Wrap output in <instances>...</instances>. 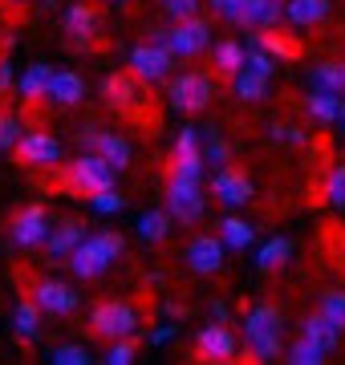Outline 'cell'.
Segmentation results:
<instances>
[{
  "mask_svg": "<svg viewBox=\"0 0 345 365\" xmlns=\"http://www.w3.org/2000/svg\"><path fill=\"white\" fill-rule=\"evenodd\" d=\"M110 4H122V9H130V0H110Z\"/></svg>",
  "mask_w": 345,
  "mask_h": 365,
  "instance_id": "obj_50",
  "label": "cell"
},
{
  "mask_svg": "<svg viewBox=\"0 0 345 365\" xmlns=\"http://www.w3.org/2000/svg\"><path fill=\"white\" fill-rule=\"evenodd\" d=\"M203 167H207V158L203 155H175L167 158V175H175V179H195L203 182Z\"/></svg>",
  "mask_w": 345,
  "mask_h": 365,
  "instance_id": "obj_34",
  "label": "cell"
},
{
  "mask_svg": "<svg viewBox=\"0 0 345 365\" xmlns=\"http://www.w3.org/2000/svg\"><path fill=\"white\" fill-rule=\"evenodd\" d=\"M98 29H102V16H98L93 4L73 0V4L61 9V33H66V41L73 45V49H90L93 37H98Z\"/></svg>",
  "mask_w": 345,
  "mask_h": 365,
  "instance_id": "obj_13",
  "label": "cell"
},
{
  "mask_svg": "<svg viewBox=\"0 0 345 365\" xmlns=\"http://www.w3.org/2000/svg\"><path fill=\"white\" fill-rule=\"evenodd\" d=\"M122 252H126V235L114 232V227H102V232L86 235L66 264L78 280H98V276H106L114 268V260H122Z\"/></svg>",
  "mask_w": 345,
  "mask_h": 365,
  "instance_id": "obj_2",
  "label": "cell"
},
{
  "mask_svg": "<svg viewBox=\"0 0 345 365\" xmlns=\"http://www.w3.org/2000/svg\"><path fill=\"white\" fill-rule=\"evenodd\" d=\"M268 81H272V78H264V73H256V69L244 66L236 78H232V90H236V98L244 106H260L268 98Z\"/></svg>",
  "mask_w": 345,
  "mask_h": 365,
  "instance_id": "obj_26",
  "label": "cell"
},
{
  "mask_svg": "<svg viewBox=\"0 0 345 365\" xmlns=\"http://www.w3.org/2000/svg\"><path fill=\"white\" fill-rule=\"evenodd\" d=\"M212 321H232V304H227V300H212Z\"/></svg>",
  "mask_w": 345,
  "mask_h": 365,
  "instance_id": "obj_49",
  "label": "cell"
},
{
  "mask_svg": "<svg viewBox=\"0 0 345 365\" xmlns=\"http://www.w3.org/2000/svg\"><path fill=\"white\" fill-rule=\"evenodd\" d=\"M138 325L143 317L134 309L130 300L122 297H110V300H98L90 313V333L98 341H122V337H138Z\"/></svg>",
  "mask_w": 345,
  "mask_h": 365,
  "instance_id": "obj_4",
  "label": "cell"
},
{
  "mask_svg": "<svg viewBox=\"0 0 345 365\" xmlns=\"http://www.w3.org/2000/svg\"><path fill=\"white\" fill-rule=\"evenodd\" d=\"M171 223H175V215L167 207L163 211H143V215H138V235H143L146 244H159V240L171 235Z\"/></svg>",
  "mask_w": 345,
  "mask_h": 365,
  "instance_id": "obj_31",
  "label": "cell"
},
{
  "mask_svg": "<svg viewBox=\"0 0 345 365\" xmlns=\"http://www.w3.org/2000/svg\"><path fill=\"white\" fill-rule=\"evenodd\" d=\"M341 252H345V232H341Z\"/></svg>",
  "mask_w": 345,
  "mask_h": 365,
  "instance_id": "obj_53",
  "label": "cell"
},
{
  "mask_svg": "<svg viewBox=\"0 0 345 365\" xmlns=\"http://www.w3.org/2000/svg\"><path fill=\"white\" fill-rule=\"evenodd\" d=\"M289 256H292V244L284 235H272V240H264V244L256 248V268H260V272H280V268L289 264Z\"/></svg>",
  "mask_w": 345,
  "mask_h": 365,
  "instance_id": "obj_29",
  "label": "cell"
},
{
  "mask_svg": "<svg viewBox=\"0 0 345 365\" xmlns=\"http://www.w3.org/2000/svg\"><path fill=\"white\" fill-rule=\"evenodd\" d=\"M224 256H227V244L220 240V235H195L191 244L183 248V264L191 268V272L200 276H215L220 268H224Z\"/></svg>",
  "mask_w": 345,
  "mask_h": 365,
  "instance_id": "obj_16",
  "label": "cell"
},
{
  "mask_svg": "<svg viewBox=\"0 0 345 365\" xmlns=\"http://www.w3.org/2000/svg\"><path fill=\"white\" fill-rule=\"evenodd\" d=\"M175 155H203V130L200 126H183V130L175 134Z\"/></svg>",
  "mask_w": 345,
  "mask_h": 365,
  "instance_id": "obj_40",
  "label": "cell"
},
{
  "mask_svg": "<svg viewBox=\"0 0 345 365\" xmlns=\"http://www.w3.org/2000/svg\"><path fill=\"white\" fill-rule=\"evenodd\" d=\"M16 158H21L25 167H37V170L57 167V163H61V143H57L49 130H29V134H21V143H16Z\"/></svg>",
  "mask_w": 345,
  "mask_h": 365,
  "instance_id": "obj_17",
  "label": "cell"
},
{
  "mask_svg": "<svg viewBox=\"0 0 345 365\" xmlns=\"http://www.w3.org/2000/svg\"><path fill=\"white\" fill-rule=\"evenodd\" d=\"M16 4H25V0H16Z\"/></svg>",
  "mask_w": 345,
  "mask_h": 365,
  "instance_id": "obj_54",
  "label": "cell"
},
{
  "mask_svg": "<svg viewBox=\"0 0 345 365\" xmlns=\"http://www.w3.org/2000/svg\"><path fill=\"white\" fill-rule=\"evenodd\" d=\"M29 297L37 300L49 317H69V313H78V304H81L78 288L66 284V280H53V276H41V280H33V292H29Z\"/></svg>",
  "mask_w": 345,
  "mask_h": 365,
  "instance_id": "obj_14",
  "label": "cell"
},
{
  "mask_svg": "<svg viewBox=\"0 0 345 365\" xmlns=\"http://www.w3.org/2000/svg\"><path fill=\"white\" fill-rule=\"evenodd\" d=\"M175 333H179V329H175V325H159V329H150V333H146V345H155V349H159V345H171V341H175Z\"/></svg>",
  "mask_w": 345,
  "mask_h": 365,
  "instance_id": "obj_46",
  "label": "cell"
},
{
  "mask_svg": "<svg viewBox=\"0 0 345 365\" xmlns=\"http://www.w3.org/2000/svg\"><path fill=\"white\" fill-rule=\"evenodd\" d=\"M212 98H215V81L203 69H183V73H171V81H167V102L179 114H203L212 106Z\"/></svg>",
  "mask_w": 345,
  "mask_h": 365,
  "instance_id": "obj_5",
  "label": "cell"
},
{
  "mask_svg": "<svg viewBox=\"0 0 345 365\" xmlns=\"http://www.w3.org/2000/svg\"><path fill=\"white\" fill-rule=\"evenodd\" d=\"M195 361H207V365H232L240 361V341L236 333L224 325V321H212L195 333Z\"/></svg>",
  "mask_w": 345,
  "mask_h": 365,
  "instance_id": "obj_9",
  "label": "cell"
},
{
  "mask_svg": "<svg viewBox=\"0 0 345 365\" xmlns=\"http://www.w3.org/2000/svg\"><path fill=\"white\" fill-rule=\"evenodd\" d=\"M53 232L49 223V211L41 203H29V207H16L13 220H9V240H13L21 252H33V248H45V240Z\"/></svg>",
  "mask_w": 345,
  "mask_h": 365,
  "instance_id": "obj_8",
  "label": "cell"
},
{
  "mask_svg": "<svg viewBox=\"0 0 345 365\" xmlns=\"http://www.w3.org/2000/svg\"><path fill=\"white\" fill-rule=\"evenodd\" d=\"M0 53H4V33H0Z\"/></svg>",
  "mask_w": 345,
  "mask_h": 365,
  "instance_id": "obj_52",
  "label": "cell"
},
{
  "mask_svg": "<svg viewBox=\"0 0 345 365\" xmlns=\"http://www.w3.org/2000/svg\"><path fill=\"white\" fill-rule=\"evenodd\" d=\"M272 143H280V146H305L309 134L301 130L297 122H277V126H272Z\"/></svg>",
  "mask_w": 345,
  "mask_h": 365,
  "instance_id": "obj_43",
  "label": "cell"
},
{
  "mask_svg": "<svg viewBox=\"0 0 345 365\" xmlns=\"http://www.w3.org/2000/svg\"><path fill=\"white\" fill-rule=\"evenodd\" d=\"M212 4V13L227 25H240V16H244V0H207Z\"/></svg>",
  "mask_w": 345,
  "mask_h": 365,
  "instance_id": "obj_45",
  "label": "cell"
},
{
  "mask_svg": "<svg viewBox=\"0 0 345 365\" xmlns=\"http://www.w3.org/2000/svg\"><path fill=\"white\" fill-rule=\"evenodd\" d=\"M337 122H341V130H345V102H341V118H337Z\"/></svg>",
  "mask_w": 345,
  "mask_h": 365,
  "instance_id": "obj_51",
  "label": "cell"
},
{
  "mask_svg": "<svg viewBox=\"0 0 345 365\" xmlns=\"http://www.w3.org/2000/svg\"><path fill=\"white\" fill-rule=\"evenodd\" d=\"M163 203L175 215V223H183V227H191V223H200L207 215V195H203V187L195 179H175V175H167Z\"/></svg>",
  "mask_w": 345,
  "mask_h": 365,
  "instance_id": "obj_7",
  "label": "cell"
},
{
  "mask_svg": "<svg viewBox=\"0 0 345 365\" xmlns=\"http://www.w3.org/2000/svg\"><path fill=\"white\" fill-rule=\"evenodd\" d=\"M90 235V227H86V220H78V215H69V220L53 223V232H49V240H45V252H49V260L53 264H66L73 252H78V244Z\"/></svg>",
  "mask_w": 345,
  "mask_h": 365,
  "instance_id": "obj_18",
  "label": "cell"
},
{
  "mask_svg": "<svg viewBox=\"0 0 345 365\" xmlns=\"http://www.w3.org/2000/svg\"><path fill=\"white\" fill-rule=\"evenodd\" d=\"M301 333H305L309 341H317L321 349H329V353L337 349V345H341V329L333 325V321H329L325 313H321V309H317V313H309V317H305Z\"/></svg>",
  "mask_w": 345,
  "mask_h": 365,
  "instance_id": "obj_27",
  "label": "cell"
},
{
  "mask_svg": "<svg viewBox=\"0 0 345 365\" xmlns=\"http://www.w3.org/2000/svg\"><path fill=\"white\" fill-rule=\"evenodd\" d=\"M203 49H212V21L203 16H187V21H175L171 25V53L175 57H200Z\"/></svg>",
  "mask_w": 345,
  "mask_h": 365,
  "instance_id": "obj_15",
  "label": "cell"
},
{
  "mask_svg": "<svg viewBox=\"0 0 345 365\" xmlns=\"http://www.w3.org/2000/svg\"><path fill=\"white\" fill-rule=\"evenodd\" d=\"M309 81L317 90H333V93H345V61H317Z\"/></svg>",
  "mask_w": 345,
  "mask_h": 365,
  "instance_id": "obj_33",
  "label": "cell"
},
{
  "mask_svg": "<svg viewBox=\"0 0 345 365\" xmlns=\"http://www.w3.org/2000/svg\"><path fill=\"white\" fill-rule=\"evenodd\" d=\"M4 90H16V66L0 53V93H4Z\"/></svg>",
  "mask_w": 345,
  "mask_h": 365,
  "instance_id": "obj_47",
  "label": "cell"
},
{
  "mask_svg": "<svg viewBox=\"0 0 345 365\" xmlns=\"http://www.w3.org/2000/svg\"><path fill=\"white\" fill-rule=\"evenodd\" d=\"M130 73L146 81V86H159V81H171V66H175V53L167 45H155V41H143L134 45L130 57H126Z\"/></svg>",
  "mask_w": 345,
  "mask_h": 365,
  "instance_id": "obj_10",
  "label": "cell"
},
{
  "mask_svg": "<svg viewBox=\"0 0 345 365\" xmlns=\"http://www.w3.org/2000/svg\"><path fill=\"white\" fill-rule=\"evenodd\" d=\"M41 317H45V309H41V304H37L33 297L21 300V304L13 309V333H16V341L33 345V341L41 337Z\"/></svg>",
  "mask_w": 345,
  "mask_h": 365,
  "instance_id": "obj_24",
  "label": "cell"
},
{
  "mask_svg": "<svg viewBox=\"0 0 345 365\" xmlns=\"http://www.w3.org/2000/svg\"><path fill=\"white\" fill-rule=\"evenodd\" d=\"M212 195L224 203V207H248L256 199V182H252V175L244 167H236V163H227V167H220L212 175Z\"/></svg>",
  "mask_w": 345,
  "mask_h": 365,
  "instance_id": "obj_12",
  "label": "cell"
},
{
  "mask_svg": "<svg viewBox=\"0 0 345 365\" xmlns=\"http://www.w3.org/2000/svg\"><path fill=\"white\" fill-rule=\"evenodd\" d=\"M163 13L171 16V21H187V16H200V4L203 0H159Z\"/></svg>",
  "mask_w": 345,
  "mask_h": 365,
  "instance_id": "obj_44",
  "label": "cell"
},
{
  "mask_svg": "<svg viewBox=\"0 0 345 365\" xmlns=\"http://www.w3.org/2000/svg\"><path fill=\"white\" fill-rule=\"evenodd\" d=\"M325 353L329 349H321L317 341H309L305 333H301L292 345H284V361L289 365H325Z\"/></svg>",
  "mask_w": 345,
  "mask_h": 365,
  "instance_id": "obj_32",
  "label": "cell"
},
{
  "mask_svg": "<svg viewBox=\"0 0 345 365\" xmlns=\"http://www.w3.org/2000/svg\"><path fill=\"white\" fill-rule=\"evenodd\" d=\"M53 106L69 110V106H81L86 98V78H81L78 69H53V81H49V93H45Z\"/></svg>",
  "mask_w": 345,
  "mask_h": 365,
  "instance_id": "obj_19",
  "label": "cell"
},
{
  "mask_svg": "<svg viewBox=\"0 0 345 365\" xmlns=\"http://www.w3.org/2000/svg\"><path fill=\"white\" fill-rule=\"evenodd\" d=\"M49 81H53V69H49V61H33V66L16 78V93H21V102L33 106L41 102L45 93H49Z\"/></svg>",
  "mask_w": 345,
  "mask_h": 365,
  "instance_id": "obj_23",
  "label": "cell"
},
{
  "mask_svg": "<svg viewBox=\"0 0 345 365\" xmlns=\"http://www.w3.org/2000/svg\"><path fill=\"white\" fill-rule=\"evenodd\" d=\"M90 207L98 211V215H118V211L126 207V195H118L114 187H106V191H98V195H90Z\"/></svg>",
  "mask_w": 345,
  "mask_h": 365,
  "instance_id": "obj_41",
  "label": "cell"
},
{
  "mask_svg": "<svg viewBox=\"0 0 345 365\" xmlns=\"http://www.w3.org/2000/svg\"><path fill=\"white\" fill-rule=\"evenodd\" d=\"M244 66H248V45H244V41L224 37L220 45H212V69H215L224 81H232Z\"/></svg>",
  "mask_w": 345,
  "mask_h": 365,
  "instance_id": "obj_20",
  "label": "cell"
},
{
  "mask_svg": "<svg viewBox=\"0 0 345 365\" xmlns=\"http://www.w3.org/2000/svg\"><path fill=\"white\" fill-rule=\"evenodd\" d=\"M102 93H106L110 110H118L122 118H134V122H143L146 118V81L138 78V73H110L106 81H102Z\"/></svg>",
  "mask_w": 345,
  "mask_h": 365,
  "instance_id": "obj_6",
  "label": "cell"
},
{
  "mask_svg": "<svg viewBox=\"0 0 345 365\" xmlns=\"http://www.w3.org/2000/svg\"><path fill=\"white\" fill-rule=\"evenodd\" d=\"M284 21V0H244V16L240 29H277Z\"/></svg>",
  "mask_w": 345,
  "mask_h": 365,
  "instance_id": "obj_22",
  "label": "cell"
},
{
  "mask_svg": "<svg viewBox=\"0 0 345 365\" xmlns=\"http://www.w3.org/2000/svg\"><path fill=\"white\" fill-rule=\"evenodd\" d=\"M244 341H248V361H277L284 357V317H280L277 304H252L244 309Z\"/></svg>",
  "mask_w": 345,
  "mask_h": 365,
  "instance_id": "obj_1",
  "label": "cell"
},
{
  "mask_svg": "<svg viewBox=\"0 0 345 365\" xmlns=\"http://www.w3.org/2000/svg\"><path fill=\"white\" fill-rule=\"evenodd\" d=\"M203 158H207V167H227L232 163V143L220 138V134H203Z\"/></svg>",
  "mask_w": 345,
  "mask_h": 365,
  "instance_id": "obj_35",
  "label": "cell"
},
{
  "mask_svg": "<svg viewBox=\"0 0 345 365\" xmlns=\"http://www.w3.org/2000/svg\"><path fill=\"white\" fill-rule=\"evenodd\" d=\"M21 134H25V126H21V118H16L13 110H0V150H16V143H21Z\"/></svg>",
  "mask_w": 345,
  "mask_h": 365,
  "instance_id": "obj_38",
  "label": "cell"
},
{
  "mask_svg": "<svg viewBox=\"0 0 345 365\" xmlns=\"http://www.w3.org/2000/svg\"><path fill=\"white\" fill-rule=\"evenodd\" d=\"M78 143L86 146V150H93V155H102L114 170H126L130 167V158H134V146L122 138V134L114 130H102V126H93V122H86L78 130Z\"/></svg>",
  "mask_w": 345,
  "mask_h": 365,
  "instance_id": "obj_11",
  "label": "cell"
},
{
  "mask_svg": "<svg viewBox=\"0 0 345 365\" xmlns=\"http://www.w3.org/2000/svg\"><path fill=\"white\" fill-rule=\"evenodd\" d=\"M317 309H321V313H325V317L333 321V325H337V329L345 333V288H329V292L321 297Z\"/></svg>",
  "mask_w": 345,
  "mask_h": 365,
  "instance_id": "obj_36",
  "label": "cell"
},
{
  "mask_svg": "<svg viewBox=\"0 0 345 365\" xmlns=\"http://www.w3.org/2000/svg\"><path fill=\"white\" fill-rule=\"evenodd\" d=\"M49 361H53V365H90V349L78 345V341H69V345H53V349H49Z\"/></svg>",
  "mask_w": 345,
  "mask_h": 365,
  "instance_id": "obj_37",
  "label": "cell"
},
{
  "mask_svg": "<svg viewBox=\"0 0 345 365\" xmlns=\"http://www.w3.org/2000/svg\"><path fill=\"white\" fill-rule=\"evenodd\" d=\"M305 114L313 118V122H321V126H333V122L341 118V93L317 90V86H313V93L305 98Z\"/></svg>",
  "mask_w": 345,
  "mask_h": 365,
  "instance_id": "obj_25",
  "label": "cell"
},
{
  "mask_svg": "<svg viewBox=\"0 0 345 365\" xmlns=\"http://www.w3.org/2000/svg\"><path fill=\"white\" fill-rule=\"evenodd\" d=\"M325 203H333V207H345V163H337V167L329 170V179H325Z\"/></svg>",
  "mask_w": 345,
  "mask_h": 365,
  "instance_id": "obj_39",
  "label": "cell"
},
{
  "mask_svg": "<svg viewBox=\"0 0 345 365\" xmlns=\"http://www.w3.org/2000/svg\"><path fill=\"white\" fill-rule=\"evenodd\" d=\"M146 41H155V45H167V49H171V25L150 29V33H146Z\"/></svg>",
  "mask_w": 345,
  "mask_h": 365,
  "instance_id": "obj_48",
  "label": "cell"
},
{
  "mask_svg": "<svg viewBox=\"0 0 345 365\" xmlns=\"http://www.w3.org/2000/svg\"><path fill=\"white\" fill-rule=\"evenodd\" d=\"M256 41H260L272 57H284V61H297V57H301V41L292 37V33H280V29H260V33H256Z\"/></svg>",
  "mask_w": 345,
  "mask_h": 365,
  "instance_id": "obj_30",
  "label": "cell"
},
{
  "mask_svg": "<svg viewBox=\"0 0 345 365\" xmlns=\"http://www.w3.org/2000/svg\"><path fill=\"white\" fill-rule=\"evenodd\" d=\"M114 175H118V170L110 167L106 158L93 155V150H86V155L69 158L66 167H61V175H57L53 187H66V191H73V195L90 199V195H98V191L114 187Z\"/></svg>",
  "mask_w": 345,
  "mask_h": 365,
  "instance_id": "obj_3",
  "label": "cell"
},
{
  "mask_svg": "<svg viewBox=\"0 0 345 365\" xmlns=\"http://www.w3.org/2000/svg\"><path fill=\"white\" fill-rule=\"evenodd\" d=\"M134 353H138V341H134V337L110 341V349H106V365H134Z\"/></svg>",
  "mask_w": 345,
  "mask_h": 365,
  "instance_id": "obj_42",
  "label": "cell"
},
{
  "mask_svg": "<svg viewBox=\"0 0 345 365\" xmlns=\"http://www.w3.org/2000/svg\"><path fill=\"white\" fill-rule=\"evenodd\" d=\"M333 0H284V21L292 29H317L321 21H329Z\"/></svg>",
  "mask_w": 345,
  "mask_h": 365,
  "instance_id": "obj_21",
  "label": "cell"
},
{
  "mask_svg": "<svg viewBox=\"0 0 345 365\" xmlns=\"http://www.w3.org/2000/svg\"><path fill=\"white\" fill-rule=\"evenodd\" d=\"M220 240L227 244V252H244L256 244V227L248 220H240V215H224L220 220Z\"/></svg>",
  "mask_w": 345,
  "mask_h": 365,
  "instance_id": "obj_28",
  "label": "cell"
}]
</instances>
